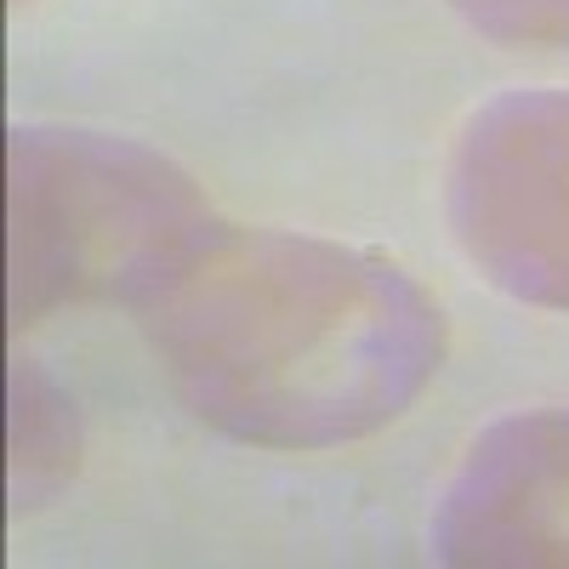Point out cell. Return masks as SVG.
Here are the masks:
<instances>
[{
	"label": "cell",
	"instance_id": "5",
	"mask_svg": "<svg viewBox=\"0 0 569 569\" xmlns=\"http://www.w3.org/2000/svg\"><path fill=\"white\" fill-rule=\"evenodd\" d=\"M80 467V421L69 393L34 359L7 365V501L12 512L46 507Z\"/></svg>",
	"mask_w": 569,
	"mask_h": 569
},
{
	"label": "cell",
	"instance_id": "6",
	"mask_svg": "<svg viewBox=\"0 0 569 569\" xmlns=\"http://www.w3.org/2000/svg\"><path fill=\"white\" fill-rule=\"evenodd\" d=\"M472 29L512 46H558L569 52V0H456Z\"/></svg>",
	"mask_w": 569,
	"mask_h": 569
},
{
	"label": "cell",
	"instance_id": "2",
	"mask_svg": "<svg viewBox=\"0 0 569 569\" xmlns=\"http://www.w3.org/2000/svg\"><path fill=\"white\" fill-rule=\"evenodd\" d=\"M200 182L131 137L18 126L7 137V319L126 302L211 233Z\"/></svg>",
	"mask_w": 569,
	"mask_h": 569
},
{
	"label": "cell",
	"instance_id": "3",
	"mask_svg": "<svg viewBox=\"0 0 569 569\" xmlns=\"http://www.w3.org/2000/svg\"><path fill=\"white\" fill-rule=\"evenodd\" d=\"M445 217L496 291L569 313V86L501 91L461 126Z\"/></svg>",
	"mask_w": 569,
	"mask_h": 569
},
{
	"label": "cell",
	"instance_id": "4",
	"mask_svg": "<svg viewBox=\"0 0 569 569\" xmlns=\"http://www.w3.org/2000/svg\"><path fill=\"white\" fill-rule=\"evenodd\" d=\"M456 569H569V410H518L467 445L433 512Z\"/></svg>",
	"mask_w": 569,
	"mask_h": 569
},
{
	"label": "cell",
	"instance_id": "1",
	"mask_svg": "<svg viewBox=\"0 0 569 569\" xmlns=\"http://www.w3.org/2000/svg\"><path fill=\"white\" fill-rule=\"evenodd\" d=\"M137 319L171 393L262 450L382 433L445 365V313L399 262L284 228H211Z\"/></svg>",
	"mask_w": 569,
	"mask_h": 569
}]
</instances>
